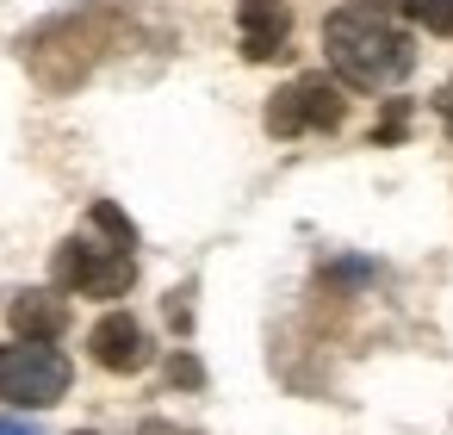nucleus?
Here are the masks:
<instances>
[{
	"instance_id": "nucleus-1",
	"label": "nucleus",
	"mask_w": 453,
	"mask_h": 435,
	"mask_svg": "<svg viewBox=\"0 0 453 435\" xmlns=\"http://www.w3.org/2000/svg\"><path fill=\"white\" fill-rule=\"evenodd\" d=\"M323 57L335 69V88H360V94L397 88L416 69V44L397 26L391 0H348V7H335L323 19Z\"/></svg>"
},
{
	"instance_id": "nucleus-2",
	"label": "nucleus",
	"mask_w": 453,
	"mask_h": 435,
	"mask_svg": "<svg viewBox=\"0 0 453 435\" xmlns=\"http://www.w3.org/2000/svg\"><path fill=\"white\" fill-rule=\"evenodd\" d=\"M75 385V367L57 342H7L0 348V404L13 410H50Z\"/></svg>"
},
{
	"instance_id": "nucleus-3",
	"label": "nucleus",
	"mask_w": 453,
	"mask_h": 435,
	"mask_svg": "<svg viewBox=\"0 0 453 435\" xmlns=\"http://www.w3.org/2000/svg\"><path fill=\"white\" fill-rule=\"evenodd\" d=\"M50 286L81 292V299H125L137 286V261L119 255V249H94L88 237H69L50 255Z\"/></svg>"
},
{
	"instance_id": "nucleus-4",
	"label": "nucleus",
	"mask_w": 453,
	"mask_h": 435,
	"mask_svg": "<svg viewBox=\"0 0 453 435\" xmlns=\"http://www.w3.org/2000/svg\"><path fill=\"white\" fill-rule=\"evenodd\" d=\"M348 119V100L335 75H298L267 100V131L273 137H304V131H335Z\"/></svg>"
},
{
	"instance_id": "nucleus-5",
	"label": "nucleus",
	"mask_w": 453,
	"mask_h": 435,
	"mask_svg": "<svg viewBox=\"0 0 453 435\" xmlns=\"http://www.w3.org/2000/svg\"><path fill=\"white\" fill-rule=\"evenodd\" d=\"M236 32L249 63H280L292 44V7L286 0H236Z\"/></svg>"
},
{
	"instance_id": "nucleus-6",
	"label": "nucleus",
	"mask_w": 453,
	"mask_h": 435,
	"mask_svg": "<svg viewBox=\"0 0 453 435\" xmlns=\"http://www.w3.org/2000/svg\"><path fill=\"white\" fill-rule=\"evenodd\" d=\"M7 323H13L19 342H63V330H69V299H63L57 286H26V292L7 299Z\"/></svg>"
},
{
	"instance_id": "nucleus-7",
	"label": "nucleus",
	"mask_w": 453,
	"mask_h": 435,
	"mask_svg": "<svg viewBox=\"0 0 453 435\" xmlns=\"http://www.w3.org/2000/svg\"><path fill=\"white\" fill-rule=\"evenodd\" d=\"M88 348H94V361H100L106 373H137V367L150 361V336H143V323H137L131 311H106V317L88 330Z\"/></svg>"
},
{
	"instance_id": "nucleus-8",
	"label": "nucleus",
	"mask_w": 453,
	"mask_h": 435,
	"mask_svg": "<svg viewBox=\"0 0 453 435\" xmlns=\"http://www.w3.org/2000/svg\"><path fill=\"white\" fill-rule=\"evenodd\" d=\"M88 224H94V230H100L119 255H131V249H137V224H131L112 199H94V206H88Z\"/></svg>"
},
{
	"instance_id": "nucleus-9",
	"label": "nucleus",
	"mask_w": 453,
	"mask_h": 435,
	"mask_svg": "<svg viewBox=\"0 0 453 435\" xmlns=\"http://www.w3.org/2000/svg\"><path fill=\"white\" fill-rule=\"evenodd\" d=\"M403 13L434 38H453V0H403Z\"/></svg>"
},
{
	"instance_id": "nucleus-10",
	"label": "nucleus",
	"mask_w": 453,
	"mask_h": 435,
	"mask_svg": "<svg viewBox=\"0 0 453 435\" xmlns=\"http://www.w3.org/2000/svg\"><path fill=\"white\" fill-rule=\"evenodd\" d=\"M168 385H180V392H199V385H205V367H199L187 348H174V354H168Z\"/></svg>"
},
{
	"instance_id": "nucleus-11",
	"label": "nucleus",
	"mask_w": 453,
	"mask_h": 435,
	"mask_svg": "<svg viewBox=\"0 0 453 435\" xmlns=\"http://www.w3.org/2000/svg\"><path fill=\"white\" fill-rule=\"evenodd\" d=\"M403 131H410V100H391L385 119H379V131H372V144H397Z\"/></svg>"
},
{
	"instance_id": "nucleus-12",
	"label": "nucleus",
	"mask_w": 453,
	"mask_h": 435,
	"mask_svg": "<svg viewBox=\"0 0 453 435\" xmlns=\"http://www.w3.org/2000/svg\"><path fill=\"white\" fill-rule=\"evenodd\" d=\"M187 299H193V286H180V292H168V323H174L180 336L193 330V305H187Z\"/></svg>"
},
{
	"instance_id": "nucleus-13",
	"label": "nucleus",
	"mask_w": 453,
	"mask_h": 435,
	"mask_svg": "<svg viewBox=\"0 0 453 435\" xmlns=\"http://www.w3.org/2000/svg\"><path fill=\"white\" fill-rule=\"evenodd\" d=\"M137 435H193V429H174V423H162V416H143Z\"/></svg>"
},
{
	"instance_id": "nucleus-14",
	"label": "nucleus",
	"mask_w": 453,
	"mask_h": 435,
	"mask_svg": "<svg viewBox=\"0 0 453 435\" xmlns=\"http://www.w3.org/2000/svg\"><path fill=\"white\" fill-rule=\"evenodd\" d=\"M434 113H441V119H447V137H453V75H447V88H441V94H434Z\"/></svg>"
},
{
	"instance_id": "nucleus-15",
	"label": "nucleus",
	"mask_w": 453,
	"mask_h": 435,
	"mask_svg": "<svg viewBox=\"0 0 453 435\" xmlns=\"http://www.w3.org/2000/svg\"><path fill=\"white\" fill-rule=\"evenodd\" d=\"M0 435H26V429H7V423H0Z\"/></svg>"
},
{
	"instance_id": "nucleus-16",
	"label": "nucleus",
	"mask_w": 453,
	"mask_h": 435,
	"mask_svg": "<svg viewBox=\"0 0 453 435\" xmlns=\"http://www.w3.org/2000/svg\"><path fill=\"white\" fill-rule=\"evenodd\" d=\"M81 435H88V429H81Z\"/></svg>"
}]
</instances>
